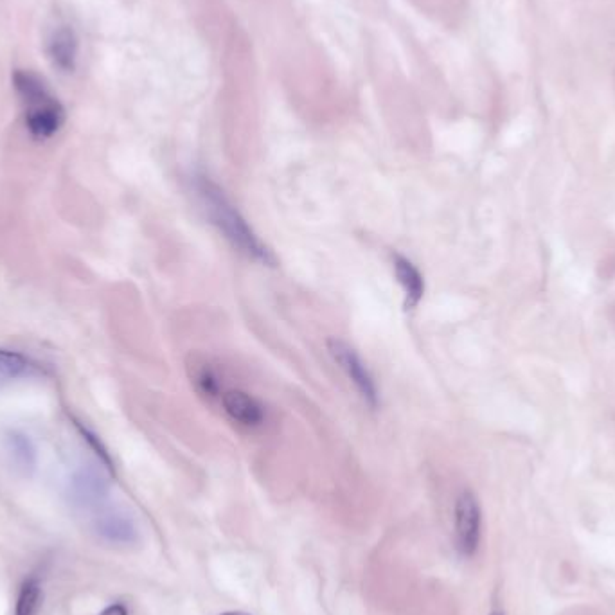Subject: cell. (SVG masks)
Segmentation results:
<instances>
[{"label": "cell", "mask_w": 615, "mask_h": 615, "mask_svg": "<svg viewBox=\"0 0 615 615\" xmlns=\"http://www.w3.org/2000/svg\"><path fill=\"white\" fill-rule=\"evenodd\" d=\"M189 182L207 220L232 249L263 267H276V254L259 238L258 232L252 229L247 218L213 177H209L205 171L197 170L191 173Z\"/></svg>", "instance_id": "obj_1"}, {"label": "cell", "mask_w": 615, "mask_h": 615, "mask_svg": "<svg viewBox=\"0 0 615 615\" xmlns=\"http://www.w3.org/2000/svg\"><path fill=\"white\" fill-rule=\"evenodd\" d=\"M189 382L205 405L214 407L223 418L245 434H256L268 423V409L258 396L240 385L229 384L211 360L193 357L188 362Z\"/></svg>", "instance_id": "obj_2"}, {"label": "cell", "mask_w": 615, "mask_h": 615, "mask_svg": "<svg viewBox=\"0 0 615 615\" xmlns=\"http://www.w3.org/2000/svg\"><path fill=\"white\" fill-rule=\"evenodd\" d=\"M13 81L24 107L29 134L40 141L53 137L62 128L65 119L62 105L33 72H15Z\"/></svg>", "instance_id": "obj_3"}, {"label": "cell", "mask_w": 615, "mask_h": 615, "mask_svg": "<svg viewBox=\"0 0 615 615\" xmlns=\"http://www.w3.org/2000/svg\"><path fill=\"white\" fill-rule=\"evenodd\" d=\"M326 349L330 353L331 360L335 362V366L339 367L342 375L346 376L349 384L353 385L358 398L366 403L369 409H378L382 405V394L376 384L375 375L371 373L366 360L360 357L357 349L339 337H330L326 340Z\"/></svg>", "instance_id": "obj_4"}, {"label": "cell", "mask_w": 615, "mask_h": 615, "mask_svg": "<svg viewBox=\"0 0 615 615\" xmlns=\"http://www.w3.org/2000/svg\"><path fill=\"white\" fill-rule=\"evenodd\" d=\"M455 545L463 558H472L479 551L482 535V511L475 493L461 491L454 509Z\"/></svg>", "instance_id": "obj_5"}, {"label": "cell", "mask_w": 615, "mask_h": 615, "mask_svg": "<svg viewBox=\"0 0 615 615\" xmlns=\"http://www.w3.org/2000/svg\"><path fill=\"white\" fill-rule=\"evenodd\" d=\"M69 495L76 506L94 508L107 499L108 481L103 473L92 466L80 468L72 473Z\"/></svg>", "instance_id": "obj_6"}, {"label": "cell", "mask_w": 615, "mask_h": 615, "mask_svg": "<svg viewBox=\"0 0 615 615\" xmlns=\"http://www.w3.org/2000/svg\"><path fill=\"white\" fill-rule=\"evenodd\" d=\"M96 533L105 542L114 545H134L139 540V531L134 518L117 509H108L96 518Z\"/></svg>", "instance_id": "obj_7"}, {"label": "cell", "mask_w": 615, "mask_h": 615, "mask_svg": "<svg viewBox=\"0 0 615 615\" xmlns=\"http://www.w3.org/2000/svg\"><path fill=\"white\" fill-rule=\"evenodd\" d=\"M393 270L398 285L402 286L405 308L407 310L418 308L425 295V277L421 274V270L400 252L393 254Z\"/></svg>", "instance_id": "obj_8"}, {"label": "cell", "mask_w": 615, "mask_h": 615, "mask_svg": "<svg viewBox=\"0 0 615 615\" xmlns=\"http://www.w3.org/2000/svg\"><path fill=\"white\" fill-rule=\"evenodd\" d=\"M47 54L54 67L63 72H71L78 56V38L69 26L56 27L47 42Z\"/></svg>", "instance_id": "obj_9"}, {"label": "cell", "mask_w": 615, "mask_h": 615, "mask_svg": "<svg viewBox=\"0 0 615 615\" xmlns=\"http://www.w3.org/2000/svg\"><path fill=\"white\" fill-rule=\"evenodd\" d=\"M4 448H6L9 464L15 468V472L24 475V477H31L35 473V445L26 434H22L18 430H11L4 437Z\"/></svg>", "instance_id": "obj_10"}, {"label": "cell", "mask_w": 615, "mask_h": 615, "mask_svg": "<svg viewBox=\"0 0 615 615\" xmlns=\"http://www.w3.org/2000/svg\"><path fill=\"white\" fill-rule=\"evenodd\" d=\"M36 371H38L36 364H33L29 358L20 353L0 349V391L11 382L36 375Z\"/></svg>", "instance_id": "obj_11"}, {"label": "cell", "mask_w": 615, "mask_h": 615, "mask_svg": "<svg viewBox=\"0 0 615 615\" xmlns=\"http://www.w3.org/2000/svg\"><path fill=\"white\" fill-rule=\"evenodd\" d=\"M40 603H42V583L36 578H29L22 583L18 592L15 615H36Z\"/></svg>", "instance_id": "obj_12"}, {"label": "cell", "mask_w": 615, "mask_h": 615, "mask_svg": "<svg viewBox=\"0 0 615 615\" xmlns=\"http://www.w3.org/2000/svg\"><path fill=\"white\" fill-rule=\"evenodd\" d=\"M99 615H128V610H126L125 605H121V603H114V605H110V607L105 608L103 612Z\"/></svg>", "instance_id": "obj_13"}, {"label": "cell", "mask_w": 615, "mask_h": 615, "mask_svg": "<svg viewBox=\"0 0 615 615\" xmlns=\"http://www.w3.org/2000/svg\"><path fill=\"white\" fill-rule=\"evenodd\" d=\"M220 615H250L247 614V612H223V614Z\"/></svg>", "instance_id": "obj_14"}, {"label": "cell", "mask_w": 615, "mask_h": 615, "mask_svg": "<svg viewBox=\"0 0 615 615\" xmlns=\"http://www.w3.org/2000/svg\"><path fill=\"white\" fill-rule=\"evenodd\" d=\"M490 615H506V614H504V612H499V610H497V612H491Z\"/></svg>", "instance_id": "obj_15"}]
</instances>
